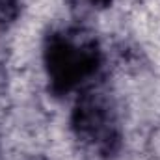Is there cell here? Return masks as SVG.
I'll use <instances>...</instances> for the list:
<instances>
[{"label": "cell", "mask_w": 160, "mask_h": 160, "mask_svg": "<svg viewBox=\"0 0 160 160\" xmlns=\"http://www.w3.org/2000/svg\"><path fill=\"white\" fill-rule=\"evenodd\" d=\"M101 63L93 41L69 34H52L45 45V67L56 93H67L95 75Z\"/></svg>", "instance_id": "obj_1"}, {"label": "cell", "mask_w": 160, "mask_h": 160, "mask_svg": "<svg viewBox=\"0 0 160 160\" xmlns=\"http://www.w3.org/2000/svg\"><path fill=\"white\" fill-rule=\"evenodd\" d=\"M73 130L80 140L93 145L102 155H110L119 147L121 132L116 110L104 93L82 95L73 110Z\"/></svg>", "instance_id": "obj_2"}, {"label": "cell", "mask_w": 160, "mask_h": 160, "mask_svg": "<svg viewBox=\"0 0 160 160\" xmlns=\"http://www.w3.org/2000/svg\"><path fill=\"white\" fill-rule=\"evenodd\" d=\"M21 11V0H0V24H11Z\"/></svg>", "instance_id": "obj_3"}, {"label": "cell", "mask_w": 160, "mask_h": 160, "mask_svg": "<svg viewBox=\"0 0 160 160\" xmlns=\"http://www.w3.org/2000/svg\"><path fill=\"white\" fill-rule=\"evenodd\" d=\"M91 6H95V8H108L110 4H112V0H88Z\"/></svg>", "instance_id": "obj_4"}]
</instances>
